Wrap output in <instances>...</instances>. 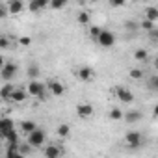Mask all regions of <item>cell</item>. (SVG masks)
Instances as JSON below:
<instances>
[{
  "label": "cell",
  "instance_id": "8992f818",
  "mask_svg": "<svg viewBox=\"0 0 158 158\" xmlns=\"http://www.w3.org/2000/svg\"><path fill=\"white\" fill-rule=\"evenodd\" d=\"M93 112H95V108H93L89 102H80V104L76 106V114H78V117H82V119L91 117V115H93Z\"/></svg>",
  "mask_w": 158,
  "mask_h": 158
},
{
  "label": "cell",
  "instance_id": "1f68e13d",
  "mask_svg": "<svg viewBox=\"0 0 158 158\" xmlns=\"http://www.w3.org/2000/svg\"><path fill=\"white\" fill-rule=\"evenodd\" d=\"M0 47H2V48H8V37H2V39H0Z\"/></svg>",
  "mask_w": 158,
  "mask_h": 158
},
{
  "label": "cell",
  "instance_id": "603a6c76",
  "mask_svg": "<svg viewBox=\"0 0 158 158\" xmlns=\"http://www.w3.org/2000/svg\"><path fill=\"white\" fill-rule=\"evenodd\" d=\"M67 2L69 0H50V8L52 10H61V8L67 6Z\"/></svg>",
  "mask_w": 158,
  "mask_h": 158
},
{
  "label": "cell",
  "instance_id": "e575fe53",
  "mask_svg": "<svg viewBox=\"0 0 158 158\" xmlns=\"http://www.w3.org/2000/svg\"><path fill=\"white\" fill-rule=\"evenodd\" d=\"M154 69H156V71H158V58H156V60H154Z\"/></svg>",
  "mask_w": 158,
  "mask_h": 158
},
{
  "label": "cell",
  "instance_id": "4dcf8cb0",
  "mask_svg": "<svg viewBox=\"0 0 158 158\" xmlns=\"http://www.w3.org/2000/svg\"><path fill=\"white\" fill-rule=\"evenodd\" d=\"M151 88L152 89H158V76H154L152 80H151Z\"/></svg>",
  "mask_w": 158,
  "mask_h": 158
},
{
  "label": "cell",
  "instance_id": "ba28073f",
  "mask_svg": "<svg viewBox=\"0 0 158 158\" xmlns=\"http://www.w3.org/2000/svg\"><path fill=\"white\" fill-rule=\"evenodd\" d=\"M115 95H117V99H119L121 102H132V101H134L132 91L127 89V88H123V86H117V88H115Z\"/></svg>",
  "mask_w": 158,
  "mask_h": 158
},
{
  "label": "cell",
  "instance_id": "3957f363",
  "mask_svg": "<svg viewBox=\"0 0 158 158\" xmlns=\"http://www.w3.org/2000/svg\"><path fill=\"white\" fill-rule=\"evenodd\" d=\"M97 43H99L102 48H110V47H114V45H115V35H114V32L102 28L101 35L97 37Z\"/></svg>",
  "mask_w": 158,
  "mask_h": 158
},
{
  "label": "cell",
  "instance_id": "d6986e66",
  "mask_svg": "<svg viewBox=\"0 0 158 158\" xmlns=\"http://www.w3.org/2000/svg\"><path fill=\"white\" fill-rule=\"evenodd\" d=\"M2 138L6 139V143H8V145H10V143H19V134L15 132V128H13V130H10V132H8L6 136H2Z\"/></svg>",
  "mask_w": 158,
  "mask_h": 158
},
{
  "label": "cell",
  "instance_id": "d4e9b609",
  "mask_svg": "<svg viewBox=\"0 0 158 158\" xmlns=\"http://www.w3.org/2000/svg\"><path fill=\"white\" fill-rule=\"evenodd\" d=\"M101 32H102V28H99V26H89V35H91V39L97 41V37L101 35Z\"/></svg>",
  "mask_w": 158,
  "mask_h": 158
},
{
  "label": "cell",
  "instance_id": "836d02e7",
  "mask_svg": "<svg viewBox=\"0 0 158 158\" xmlns=\"http://www.w3.org/2000/svg\"><path fill=\"white\" fill-rule=\"evenodd\" d=\"M152 114H154V117H158V104H156V106L152 108Z\"/></svg>",
  "mask_w": 158,
  "mask_h": 158
},
{
  "label": "cell",
  "instance_id": "2e32d148",
  "mask_svg": "<svg viewBox=\"0 0 158 158\" xmlns=\"http://www.w3.org/2000/svg\"><path fill=\"white\" fill-rule=\"evenodd\" d=\"M26 95H28V91H24V89H21V88H15V91H13V95H11V101H13V102H24Z\"/></svg>",
  "mask_w": 158,
  "mask_h": 158
},
{
  "label": "cell",
  "instance_id": "4316f807",
  "mask_svg": "<svg viewBox=\"0 0 158 158\" xmlns=\"http://www.w3.org/2000/svg\"><path fill=\"white\" fill-rule=\"evenodd\" d=\"M39 74V69H37V65H30L28 67V76H30V80H34V78Z\"/></svg>",
  "mask_w": 158,
  "mask_h": 158
},
{
  "label": "cell",
  "instance_id": "e0dca14e",
  "mask_svg": "<svg viewBox=\"0 0 158 158\" xmlns=\"http://www.w3.org/2000/svg\"><path fill=\"white\" fill-rule=\"evenodd\" d=\"M76 21H78V24L88 26V24H89V21H91V15H89V11H80V13H78V17H76Z\"/></svg>",
  "mask_w": 158,
  "mask_h": 158
},
{
  "label": "cell",
  "instance_id": "d590c367",
  "mask_svg": "<svg viewBox=\"0 0 158 158\" xmlns=\"http://www.w3.org/2000/svg\"><path fill=\"white\" fill-rule=\"evenodd\" d=\"M141 2H147V0H141Z\"/></svg>",
  "mask_w": 158,
  "mask_h": 158
},
{
  "label": "cell",
  "instance_id": "5b68a950",
  "mask_svg": "<svg viewBox=\"0 0 158 158\" xmlns=\"http://www.w3.org/2000/svg\"><path fill=\"white\" fill-rule=\"evenodd\" d=\"M125 143H127L130 149L139 147V145H141V134H139L138 130H130V132H127V136H125Z\"/></svg>",
  "mask_w": 158,
  "mask_h": 158
},
{
  "label": "cell",
  "instance_id": "f546056e",
  "mask_svg": "<svg viewBox=\"0 0 158 158\" xmlns=\"http://www.w3.org/2000/svg\"><path fill=\"white\" fill-rule=\"evenodd\" d=\"M125 2H127V0H110V4L114 8H121V6H125Z\"/></svg>",
  "mask_w": 158,
  "mask_h": 158
},
{
  "label": "cell",
  "instance_id": "cb8c5ba5",
  "mask_svg": "<svg viewBox=\"0 0 158 158\" xmlns=\"http://www.w3.org/2000/svg\"><path fill=\"white\" fill-rule=\"evenodd\" d=\"M69 132H71V127H69V125H65V123H63V125H60V127H58V136H60V138L69 136Z\"/></svg>",
  "mask_w": 158,
  "mask_h": 158
},
{
  "label": "cell",
  "instance_id": "7a4b0ae2",
  "mask_svg": "<svg viewBox=\"0 0 158 158\" xmlns=\"http://www.w3.org/2000/svg\"><path fill=\"white\" fill-rule=\"evenodd\" d=\"M45 141H47V134H45V130H41V128L32 130V132L28 134V138H26V143H30V147H43Z\"/></svg>",
  "mask_w": 158,
  "mask_h": 158
},
{
  "label": "cell",
  "instance_id": "8fae6325",
  "mask_svg": "<svg viewBox=\"0 0 158 158\" xmlns=\"http://www.w3.org/2000/svg\"><path fill=\"white\" fill-rule=\"evenodd\" d=\"M13 128H15V123L10 117H2V119H0V136H6Z\"/></svg>",
  "mask_w": 158,
  "mask_h": 158
},
{
  "label": "cell",
  "instance_id": "30bf717a",
  "mask_svg": "<svg viewBox=\"0 0 158 158\" xmlns=\"http://www.w3.org/2000/svg\"><path fill=\"white\" fill-rule=\"evenodd\" d=\"M47 6H50V0H30V11L32 13H37L41 10H45Z\"/></svg>",
  "mask_w": 158,
  "mask_h": 158
},
{
  "label": "cell",
  "instance_id": "ffe728a7",
  "mask_svg": "<svg viewBox=\"0 0 158 158\" xmlns=\"http://www.w3.org/2000/svg\"><path fill=\"white\" fill-rule=\"evenodd\" d=\"M35 128H37V125H35L34 121H23V123H21V130L26 132V134H30V132L35 130Z\"/></svg>",
  "mask_w": 158,
  "mask_h": 158
},
{
  "label": "cell",
  "instance_id": "9c48e42d",
  "mask_svg": "<svg viewBox=\"0 0 158 158\" xmlns=\"http://www.w3.org/2000/svg\"><path fill=\"white\" fill-rule=\"evenodd\" d=\"M47 88L50 89V93H52L54 97H61V95L65 93L63 84H61V82H58V80H48V82H47Z\"/></svg>",
  "mask_w": 158,
  "mask_h": 158
},
{
  "label": "cell",
  "instance_id": "6da1fadb",
  "mask_svg": "<svg viewBox=\"0 0 158 158\" xmlns=\"http://www.w3.org/2000/svg\"><path fill=\"white\" fill-rule=\"evenodd\" d=\"M26 91L32 95V97H37L39 101H47V93H45V84L43 82H39V80H30V84H28V88H26Z\"/></svg>",
  "mask_w": 158,
  "mask_h": 158
},
{
  "label": "cell",
  "instance_id": "d6a6232c",
  "mask_svg": "<svg viewBox=\"0 0 158 158\" xmlns=\"http://www.w3.org/2000/svg\"><path fill=\"white\" fill-rule=\"evenodd\" d=\"M125 24H127V28H128V30H132V28H136V24H134V23H130V21H127Z\"/></svg>",
  "mask_w": 158,
  "mask_h": 158
},
{
  "label": "cell",
  "instance_id": "83f0119b",
  "mask_svg": "<svg viewBox=\"0 0 158 158\" xmlns=\"http://www.w3.org/2000/svg\"><path fill=\"white\" fill-rule=\"evenodd\" d=\"M139 26H141L143 30H147V32L154 28V24H152V21H149V19H145V21H141V23H139Z\"/></svg>",
  "mask_w": 158,
  "mask_h": 158
},
{
  "label": "cell",
  "instance_id": "4fadbf2b",
  "mask_svg": "<svg viewBox=\"0 0 158 158\" xmlns=\"http://www.w3.org/2000/svg\"><path fill=\"white\" fill-rule=\"evenodd\" d=\"M123 119H125L127 123H130V125H132V123H138V121L141 119V112H139V110H128Z\"/></svg>",
  "mask_w": 158,
  "mask_h": 158
},
{
  "label": "cell",
  "instance_id": "9a60e30c",
  "mask_svg": "<svg viewBox=\"0 0 158 158\" xmlns=\"http://www.w3.org/2000/svg\"><path fill=\"white\" fill-rule=\"evenodd\" d=\"M8 8H10V13H21L24 10V4H23V0H10L8 2Z\"/></svg>",
  "mask_w": 158,
  "mask_h": 158
},
{
  "label": "cell",
  "instance_id": "f1b7e54d",
  "mask_svg": "<svg viewBox=\"0 0 158 158\" xmlns=\"http://www.w3.org/2000/svg\"><path fill=\"white\" fill-rule=\"evenodd\" d=\"M19 43H21L23 47H28V45L32 43V39H30L28 35H23V37H19Z\"/></svg>",
  "mask_w": 158,
  "mask_h": 158
},
{
  "label": "cell",
  "instance_id": "ac0fdd59",
  "mask_svg": "<svg viewBox=\"0 0 158 158\" xmlns=\"http://www.w3.org/2000/svg\"><path fill=\"white\" fill-rule=\"evenodd\" d=\"M145 19H149V21H158V8H154V6H149L147 10H145Z\"/></svg>",
  "mask_w": 158,
  "mask_h": 158
},
{
  "label": "cell",
  "instance_id": "7c38bea8",
  "mask_svg": "<svg viewBox=\"0 0 158 158\" xmlns=\"http://www.w3.org/2000/svg\"><path fill=\"white\" fill-rule=\"evenodd\" d=\"M43 154H45L47 158H56V156H61L63 151H61L60 147H56V145H47V147L43 149Z\"/></svg>",
  "mask_w": 158,
  "mask_h": 158
},
{
  "label": "cell",
  "instance_id": "484cf974",
  "mask_svg": "<svg viewBox=\"0 0 158 158\" xmlns=\"http://www.w3.org/2000/svg\"><path fill=\"white\" fill-rule=\"evenodd\" d=\"M128 76H130V78H134V80H139V78L143 76V71H141V69H130Z\"/></svg>",
  "mask_w": 158,
  "mask_h": 158
},
{
  "label": "cell",
  "instance_id": "8d00e7d4",
  "mask_svg": "<svg viewBox=\"0 0 158 158\" xmlns=\"http://www.w3.org/2000/svg\"><path fill=\"white\" fill-rule=\"evenodd\" d=\"M91 2H97V0H91Z\"/></svg>",
  "mask_w": 158,
  "mask_h": 158
},
{
  "label": "cell",
  "instance_id": "44dd1931",
  "mask_svg": "<svg viewBox=\"0 0 158 158\" xmlns=\"http://www.w3.org/2000/svg\"><path fill=\"white\" fill-rule=\"evenodd\" d=\"M149 58V52L145 50V48H138L136 52H134V60H138V61H145Z\"/></svg>",
  "mask_w": 158,
  "mask_h": 158
},
{
  "label": "cell",
  "instance_id": "52a82bcc",
  "mask_svg": "<svg viewBox=\"0 0 158 158\" xmlns=\"http://www.w3.org/2000/svg\"><path fill=\"white\" fill-rule=\"evenodd\" d=\"M76 78L82 80V82H91L95 78V73L89 67H80V69H76Z\"/></svg>",
  "mask_w": 158,
  "mask_h": 158
},
{
  "label": "cell",
  "instance_id": "7402d4cb",
  "mask_svg": "<svg viewBox=\"0 0 158 158\" xmlns=\"http://www.w3.org/2000/svg\"><path fill=\"white\" fill-rule=\"evenodd\" d=\"M123 117H125V114H123L119 108H112V110H110V119L119 121V119H123Z\"/></svg>",
  "mask_w": 158,
  "mask_h": 158
},
{
  "label": "cell",
  "instance_id": "277c9868",
  "mask_svg": "<svg viewBox=\"0 0 158 158\" xmlns=\"http://www.w3.org/2000/svg\"><path fill=\"white\" fill-rule=\"evenodd\" d=\"M15 74H17V65H15V63H4L2 69H0V76H2L4 82L13 80Z\"/></svg>",
  "mask_w": 158,
  "mask_h": 158
},
{
  "label": "cell",
  "instance_id": "5bb4252c",
  "mask_svg": "<svg viewBox=\"0 0 158 158\" xmlns=\"http://www.w3.org/2000/svg\"><path fill=\"white\" fill-rule=\"evenodd\" d=\"M13 91H15V86H13V84H4L2 89H0V97H2L4 101H11Z\"/></svg>",
  "mask_w": 158,
  "mask_h": 158
}]
</instances>
